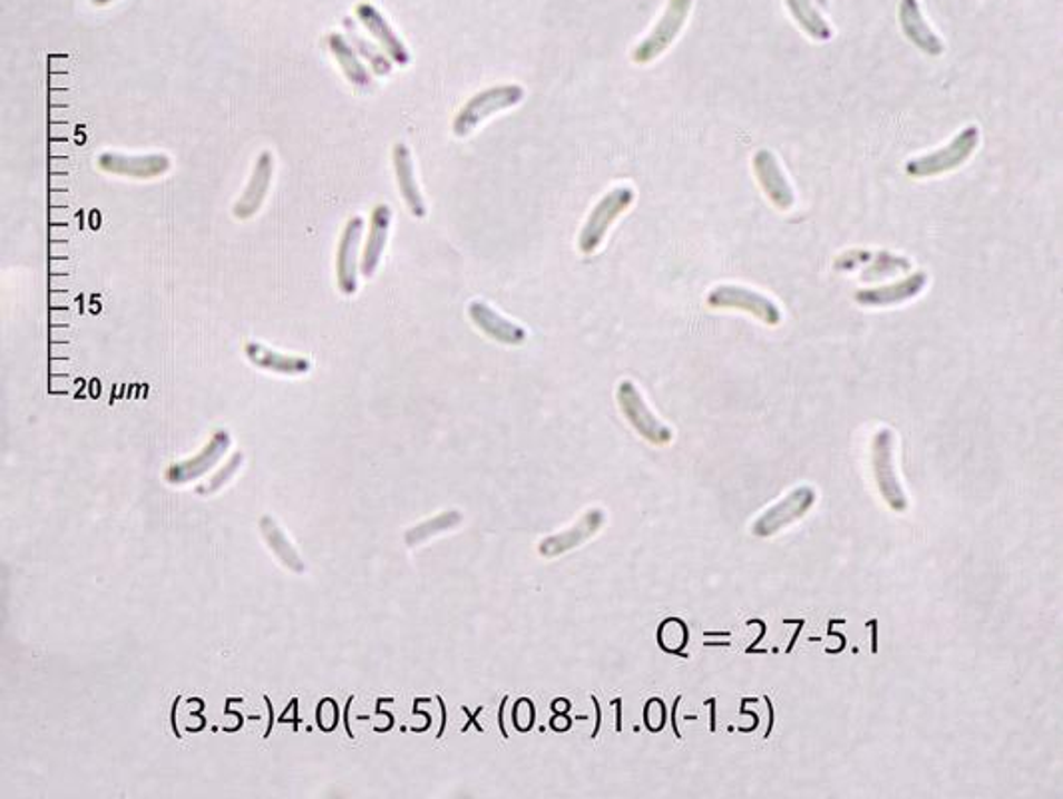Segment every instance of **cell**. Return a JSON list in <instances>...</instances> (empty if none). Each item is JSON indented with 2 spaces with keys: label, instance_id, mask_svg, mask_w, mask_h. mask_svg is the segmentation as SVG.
Listing matches in <instances>:
<instances>
[{
  "label": "cell",
  "instance_id": "obj_1",
  "mask_svg": "<svg viewBox=\"0 0 1063 799\" xmlns=\"http://www.w3.org/2000/svg\"><path fill=\"white\" fill-rule=\"evenodd\" d=\"M524 95H526V90L520 85H498V87L480 90L456 115L455 123H452V133L458 138L472 135L474 130L482 125L488 116L520 105Z\"/></svg>",
  "mask_w": 1063,
  "mask_h": 799
},
{
  "label": "cell",
  "instance_id": "obj_2",
  "mask_svg": "<svg viewBox=\"0 0 1063 799\" xmlns=\"http://www.w3.org/2000/svg\"><path fill=\"white\" fill-rule=\"evenodd\" d=\"M979 145V128L977 126H967L962 133H957L956 138L949 145L934 150L929 155L911 158L906 164V173L911 178H932L939 174L952 173L972 158Z\"/></svg>",
  "mask_w": 1063,
  "mask_h": 799
},
{
  "label": "cell",
  "instance_id": "obj_3",
  "mask_svg": "<svg viewBox=\"0 0 1063 799\" xmlns=\"http://www.w3.org/2000/svg\"><path fill=\"white\" fill-rule=\"evenodd\" d=\"M894 452H896V436L889 428H881L871 440V470H874L876 486L891 510L906 511L908 496L899 481Z\"/></svg>",
  "mask_w": 1063,
  "mask_h": 799
},
{
  "label": "cell",
  "instance_id": "obj_4",
  "mask_svg": "<svg viewBox=\"0 0 1063 799\" xmlns=\"http://www.w3.org/2000/svg\"><path fill=\"white\" fill-rule=\"evenodd\" d=\"M636 193L630 186H618L599 198V203L592 208L591 216L582 226L578 236V249L582 254H594L602 246L608 234L609 226L616 222L620 214L626 213L634 204Z\"/></svg>",
  "mask_w": 1063,
  "mask_h": 799
},
{
  "label": "cell",
  "instance_id": "obj_5",
  "mask_svg": "<svg viewBox=\"0 0 1063 799\" xmlns=\"http://www.w3.org/2000/svg\"><path fill=\"white\" fill-rule=\"evenodd\" d=\"M692 2L694 0H667L662 19L657 20L656 27L652 29L648 37L634 49L632 60L638 65H650L660 55H664L684 29L692 10Z\"/></svg>",
  "mask_w": 1063,
  "mask_h": 799
},
{
  "label": "cell",
  "instance_id": "obj_6",
  "mask_svg": "<svg viewBox=\"0 0 1063 799\" xmlns=\"http://www.w3.org/2000/svg\"><path fill=\"white\" fill-rule=\"evenodd\" d=\"M616 398H618L622 415L642 438H646L654 446H666L672 442L674 432L650 410L644 396L640 394L638 388L632 380L620 382Z\"/></svg>",
  "mask_w": 1063,
  "mask_h": 799
},
{
  "label": "cell",
  "instance_id": "obj_7",
  "mask_svg": "<svg viewBox=\"0 0 1063 799\" xmlns=\"http://www.w3.org/2000/svg\"><path fill=\"white\" fill-rule=\"evenodd\" d=\"M708 306L710 309L744 310L752 314L754 319L762 320L768 327H778L782 322V312L772 299H768L762 292L744 289V286H734V284H724L718 286L708 294Z\"/></svg>",
  "mask_w": 1063,
  "mask_h": 799
},
{
  "label": "cell",
  "instance_id": "obj_8",
  "mask_svg": "<svg viewBox=\"0 0 1063 799\" xmlns=\"http://www.w3.org/2000/svg\"><path fill=\"white\" fill-rule=\"evenodd\" d=\"M816 498H818V494L812 486H808V484L798 486L796 490L790 491L788 496H783L782 500L773 504L772 508H768L754 522L752 534L760 536V538H768V536L782 532L786 526L803 518L808 510L812 508Z\"/></svg>",
  "mask_w": 1063,
  "mask_h": 799
},
{
  "label": "cell",
  "instance_id": "obj_9",
  "mask_svg": "<svg viewBox=\"0 0 1063 799\" xmlns=\"http://www.w3.org/2000/svg\"><path fill=\"white\" fill-rule=\"evenodd\" d=\"M98 168L105 174L113 176H125V178H135V181H153L158 176H165L173 168L170 156L163 153L155 155H125V153H100L98 156Z\"/></svg>",
  "mask_w": 1063,
  "mask_h": 799
},
{
  "label": "cell",
  "instance_id": "obj_10",
  "mask_svg": "<svg viewBox=\"0 0 1063 799\" xmlns=\"http://www.w3.org/2000/svg\"><path fill=\"white\" fill-rule=\"evenodd\" d=\"M228 446H231V433L226 430H218L196 456L184 460V462L173 464L166 470V481L175 484V486H184L188 481L198 480L201 476L211 472L214 466L221 462V458L228 450Z\"/></svg>",
  "mask_w": 1063,
  "mask_h": 799
},
{
  "label": "cell",
  "instance_id": "obj_11",
  "mask_svg": "<svg viewBox=\"0 0 1063 799\" xmlns=\"http://www.w3.org/2000/svg\"><path fill=\"white\" fill-rule=\"evenodd\" d=\"M362 231H364V221L360 216H352L340 236L339 252H337V284L344 296L357 294L358 251H360Z\"/></svg>",
  "mask_w": 1063,
  "mask_h": 799
},
{
  "label": "cell",
  "instance_id": "obj_12",
  "mask_svg": "<svg viewBox=\"0 0 1063 799\" xmlns=\"http://www.w3.org/2000/svg\"><path fill=\"white\" fill-rule=\"evenodd\" d=\"M272 178H274V156L269 150H262L261 155L256 156L251 181L246 184L241 198L234 204L233 213L238 221H251L252 216L261 211L262 204L271 193Z\"/></svg>",
  "mask_w": 1063,
  "mask_h": 799
},
{
  "label": "cell",
  "instance_id": "obj_13",
  "mask_svg": "<svg viewBox=\"0 0 1063 799\" xmlns=\"http://www.w3.org/2000/svg\"><path fill=\"white\" fill-rule=\"evenodd\" d=\"M752 168H754L755 178L762 186L768 201L780 208V211H792L796 203V194L788 178L783 176V170L778 164V158L770 150H758L752 158Z\"/></svg>",
  "mask_w": 1063,
  "mask_h": 799
},
{
  "label": "cell",
  "instance_id": "obj_14",
  "mask_svg": "<svg viewBox=\"0 0 1063 799\" xmlns=\"http://www.w3.org/2000/svg\"><path fill=\"white\" fill-rule=\"evenodd\" d=\"M606 522V514L602 508H592L582 516L581 520L570 526L568 530L554 534L550 538H544L540 542V554L544 558H556L570 549L578 548L584 542L598 534Z\"/></svg>",
  "mask_w": 1063,
  "mask_h": 799
},
{
  "label": "cell",
  "instance_id": "obj_15",
  "mask_svg": "<svg viewBox=\"0 0 1063 799\" xmlns=\"http://www.w3.org/2000/svg\"><path fill=\"white\" fill-rule=\"evenodd\" d=\"M357 17L368 32L378 40V45L387 52V57L397 62L400 67L410 65V50L402 39L398 37L390 22L384 19V14L372 4V2H360L357 7Z\"/></svg>",
  "mask_w": 1063,
  "mask_h": 799
},
{
  "label": "cell",
  "instance_id": "obj_16",
  "mask_svg": "<svg viewBox=\"0 0 1063 799\" xmlns=\"http://www.w3.org/2000/svg\"><path fill=\"white\" fill-rule=\"evenodd\" d=\"M898 19L906 39L914 47H918L928 57H942L944 55L946 47H944V42L938 35L929 29L928 20L924 19V12L919 7V0H901Z\"/></svg>",
  "mask_w": 1063,
  "mask_h": 799
},
{
  "label": "cell",
  "instance_id": "obj_17",
  "mask_svg": "<svg viewBox=\"0 0 1063 799\" xmlns=\"http://www.w3.org/2000/svg\"><path fill=\"white\" fill-rule=\"evenodd\" d=\"M468 314L478 330H482L486 337L493 338L506 347H520L526 342L528 332L520 324L513 320L504 319L496 310L486 304L484 300H474L468 306Z\"/></svg>",
  "mask_w": 1063,
  "mask_h": 799
},
{
  "label": "cell",
  "instance_id": "obj_18",
  "mask_svg": "<svg viewBox=\"0 0 1063 799\" xmlns=\"http://www.w3.org/2000/svg\"><path fill=\"white\" fill-rule=\"evenodd\" d=\"M926 284H928V274L916 272L908 279L899 280L894 284H886V286H878V289L858 290L854 294V300L861 306H870V309L896 306V304H904L908 300L916 299L918 294H921V290L926 289Z\"/></svg>",
  "mask_w": 1063,
  "mask_h": 799
},
{
  "label": "cell",
  "instance_id": "obj_19",
  "mask_svg": "<svg viewBox=\"0 0 1063 799\" xmlns=\"http://www.w3.org/2000/svg\"><path fill=\"white\" fill-rule=\"evenodd\" d=\"M392 224V211L388 204H378L377 208L370 214V232H368L367 244L362 251V262H360V272L367 280L374 279L378 264L382 261V254L387 249L388 232Z\"/></svg>",
  "mask_w": 1063,
  "mask_h": 799
},
{
  "label": "cell",
  "instance_id": "obj_20",
  "mask_svg": "<svg viewBox=\"0 0 1063 799\" xmlns=\"http://www.w3.org/2000/svg\"><path fill=\"white\" fill-rule=\"evenodd\" d=\"M392 163L397 173L398 191L415 218H426L425 196L416 183L415 163L410 148L404 143H398L392 150Z\"/></svg>",
  "mask_w": 1063,
  "mask_h": 799
},
{
  "label": "cell",
  "instance_id": "obj_21",
  "mask_svg": "<svg viewBox=\"0 0 1063 799\" xmlns=\"http://www.w3.org/2000/svg\"><path fill=\"white\" fill-rule=\"evenodd\" d=\"M244 354L248 358V362H251L252 367L261 368V370H266V372H274V374H306V372H310V368H312L309 358L282 354V352H276V350H272V348L262 344V342H246Z\"/></svg>",
  "mask_w": 1063,
  "mask_h": 799
},
{
  "label": "cell",
  "instance_id": "obj_22",
  "mask_svg": "<svg viewBox=\"0 0 1063 799\" xmlns=\"http://www.w3.org/2000/svg\"><path fill=\"white\" fill-rule=\"evenodd\" d=\"M330 52L337 58L339 67L342 68L344 77L349 78L350 85L367 92L372 88V77L368 75L364 65L358 60L357 50L350 47L349 40L344 39L339 32H332L329 37Z\"/></svg>",
  "mask_w": 1063,
  "mask_h": 799
},
{
  "label": "cell",
  "instance_id": "obj_23",
  "mask_svg": "<svg viewBox=\"0 0 1063 799\" xmlns=\"http://www.w3.org/2000/svg\"><path fill=\"white\" fill-rule=\"evenodd\" d=\"M261 532L266 546L271 548L272 554L279 558L282 566H286L296 574H302L306 569L304 562L300 558L299 549L294 548V544L286 538V534L281 530V526L276 522L272 520L271 516L262 518Z\"/></svg>",
  "mask_w": 1063,
  "mask_h": 799
},
{
  "label": "cell",
  "instance_id": "obj_24",
  "mask_svg": "<svg viewBox=\"0 0 1063 799\" xmlns=\"http://www.w3.org/2000/svg\"><path fill=\"white\" fill-rule=\"evenodd\" d=\"M786 7L792 12L798 27L818 42H828L831 39V27L826 22L820 10L813 7L812 0H786Z\"/></svg>",
  "mask_w": 1063,
  "mask_h": 799
},
{
  "label": "cell",
  "instance_id": "obj_25",
  "mask_svg": "<svg viewBox=\"0 0 1063 799\" xmlns=\"http://www.w3.org/2000/svg\"><path fill=\"white\" fill-rule=\"evenodd\" d=\"M460 522H462V514H460V511H442L440 516H436V518L425 522V524H418V526H415L412 530L408 532V546H418L420 542L432 538V536H436V534H442V532L452 530V528H456Z\"/></svg>",
  "mask_w": 1063,
  "mask_h": 799
},
{
  "label": "cell",
  "instance_id": "obj_26",
  "mask_svg": "<svg viewBox=\"0 0 1063 799\" xmlns=\"http://www.w3.org/2000/svg\"><path fill=\"white\" fill-rule=\"evenodd\" d=\"M344 25H347V29H349L350 39L354 42V47H357V49L360 50V55L370 62L374 75H378V77H388V75L392 72V65H390V60H388L387 52H380V50H378L377 47H372L364 37H360L358 30H354V27H352V20H344Z\"/></svg>",
  "mask_w": 1063,
  "mask_h": 799
},
{
  "label": "cell",
  "instance_id": "obj_27",
  "mask_svg": "<svg viewBox=\"0 0 1063 799\" xmlns=\"http://www.w3.org/2000/svg\"><path fill=\"white\" fill-rule=\"evenodd\" d=\"M241 464H242V454H236L233 460L226 464L223 470L216 474L214 478H211V480L206 481L203 488H201V490L198 491H201V494H213V491L221 490L224 484H228V481H231V478H233L234 474H236V470L241 468Z\"/></svg>",
  "mask_w": 1063,
  "mask_h": 799
},
{
  "label": "cell",
  "instance_id": "obj_28",
  "mask_svg": "<svg viewBox=\"0 0 1063 799\" xmlns=\"http://www.w3.org/2000/svg\"><path fill=\"white\" fill-rule=\"evenodd\" d=\"M534 723V708L528 700H523L518 702V705L514 708V725L523 732H528Z\"/></svg>",
  "mask_w": 1063,
  "mask_h": 799
},
{
  "label": "cell",
  "instance_id": "obj_29",
  "mask_svg": "<svg viewBox=\"0 0 1063 799\" xmlns=\"http://www.w3.org/2000/svg\"><path fill=\"white\" fill-rule=\"evenodd\" d=\"M90 2H92L95 7H108V4H113L115 0H90Z\"/></svg>",
  "mask_w": 1063,
  "mask_h": 799
},
{
  "label": "cell",
  "instance_id": "obj_30",
  "mask_svg": "<svg viewBox=\"0 0 1063 799\" xmlns=\"http://www.w3.org/2000/svg\"><path fill=\"white\" fill-rule=\"evenodd\" d=\"M820 2H822L823 7H826V0H820Z\"/></svg>",
  "mask_w": 1063,
  "mask_h": 799
}]
</instances>
